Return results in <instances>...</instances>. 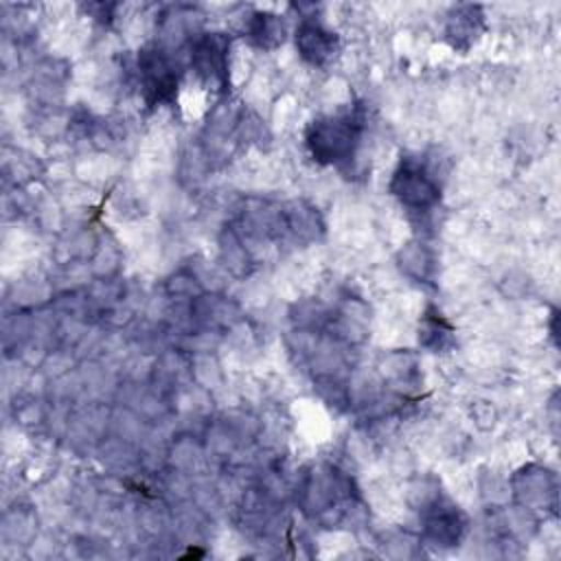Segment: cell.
<instances>
[{"label": "cell", "instance_id": "obj_2", "mask_svg": "<svg viewBox=\"0 0 561 561\" xmlns=\"http://www.w3.org/2000/svg\"><path fill=\"white\" fill-rule=\"evenodd\" d=\"M392 193L412 210H427L438 199V184L419 160L405 158L394 173Z\"/></svg>", "mask_w": 561, "mask_h": 561}, {"label": "cell", "instance_id": "obj_3", "mask_svg": "<svg viewBox=\"0 0 561 561\" xmlns=\"http://www.w3.org/2000/svg\"><path fill=\"white\" fill-rule=\"evenodd\" d=\"M296 46L311 64H324L335 53V37L322 24L305 20L296 31Z\"/></svg>", "mask_w": 561, "mask_h": 561}, {"label": "cell", "instance_id": "obj_1", "mask_svg": "<svg viewBox=\"0 0 561 561\" xmlns=\"http://www.w3.org/2000/svg\"><path fill=\"white\" fill-rule=\"evenodd\" d=\"M359 140V118L353 114L318 121L309 134V147L318 160H351Z\"/></svg>", "mask_w": 561, "mask_h": 561}]
</instances>
